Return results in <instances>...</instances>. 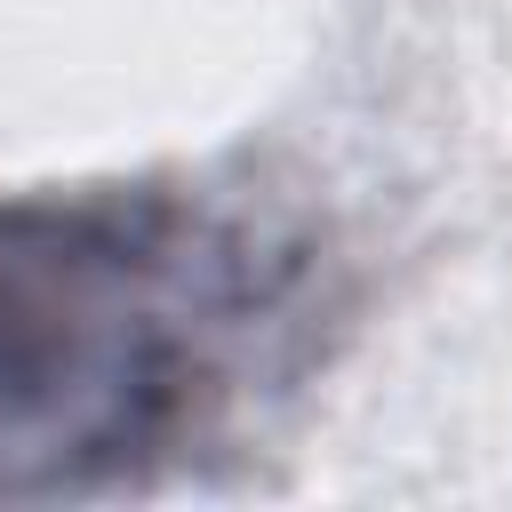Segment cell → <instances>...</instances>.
<instances>
[{"instance_id":"obj_1","label":"cell","mask_w":512,"mask_h":512,"mask_svg":"<svg viewBox=\"0 0 512 512\" xmlns=\"http://www.w3.org/2000/svg\"><path fill=\"white\" fill-rule=\"evenodd\" d=\"M296 272L176 192H0V504L176 464L264 368Z\"/></svg>"}]
</instances>
